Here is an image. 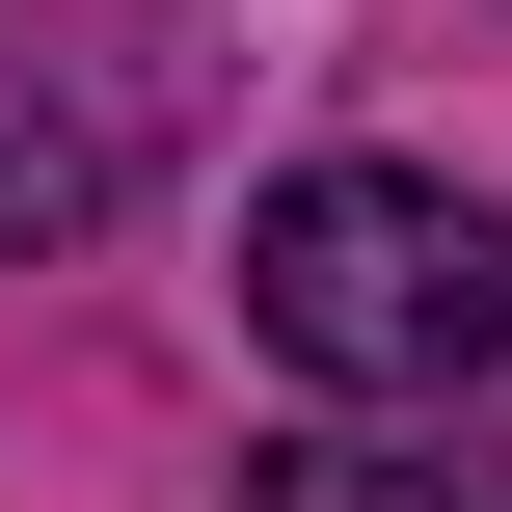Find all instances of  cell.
Here are the masks:
<instances>
[{
    "label": "cell",
    "mask_w": 512,
    "mask_h": 512,
    "mask_svg": "<svg viewBox=\"0 0 512 512\" xmlns=\"http://www.w3.org/2000/svg\"><path fill=\"white\" fill-rule=\"evenodd\" d=\"M108 189H135V135H108L81 81H27V54H0V270H27V243H81Z\"/></svg>",
    "instance_id": "3"
},
{
    "label": "cell",
    "mask_w": 512,
    "mask_h": 512,
    "mask_svg": "<svg viewBox=\"0 0 512 512\" xmlns=\"http://www.w3.org/2000/svg\"><path fill=\"white\" fill-rule=\"evenodd\" d=\"M243 324L324 378V405H459L512 351V216L459 162H297L243 216Z\"/></svg>",
    "instance_id": "1"
},
{
    "label": "cell",
    "mask_w": 512,
    "mask_h": 512,
    "mask_svg": "<svg viewBox=\"0 0 512 512\" xmlns=\"http://www.w3.org/2000/svg\"><path fill=\"white\" fill-rule=\"evenodd\" d=\"M270 512H512V432H270Z\"/></svg>",
    "instance_id": "2"
}]
</instances>
